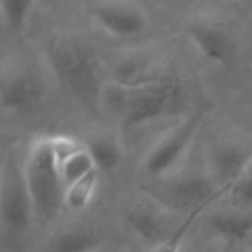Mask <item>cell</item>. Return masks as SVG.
Wrapping results in <instances>:
<instances>
[{
    "instance_id": "cell-9",
    "label": "cell",
    "mask_w": 252,
    "mask_h": 252,
    "mask_svg": "<svg viewBox=\"0 0 252 252\" xmlns=\"http://www.w3.org/2000/svg\"><path fill=\"white\" fill-rule=\"evenodd\" d=\"M186 36L196 51L209 63L217 65H230L236 57V42L231 32L212 18H197L184 29Z\"/></svg>"
},
{
    "instance_id": "cell-22",
    "label": "cell",
    "mask_w": 252,
    "mask_h": 252,
    "mask_svg": "<svg viewBox=\"0 0 252 252\" xmlns=\"http://www.w3.org/2000/svg\"><path fill=\"white\" fill-rule=\"evenodd\" d=\"M249 252H252V243H251V246H249Z\"/></svg>"
},
{
    "instance_id": "cell-10",
    "label": "cell",
    "mask_w": 252,
    "mask_h": 252,
    "mask_svg": "<svg viewBox=\"0 0 252 252\" xmlns=\"http://www.w3.org/2000/svg\"><path fill=\"white\" fill-rule=\"evenodd\" d=\"M252 162V146L245 141L228 140L215 144L208 156L209 175L220 189L228 190Z\"/></svg>"
},
{
    "instance_id": "cell-16",
    "label": "cell",
    "mask_w": 252,
    "mask_h": 252,
    "mask_svg": "<svg viewBox=\"0 0 252 252\" xmlns=\"http://www.w3.org/2000/svg\"><path fill=\"white\" fill-rule=\"evenodd\" d=\"M98 178L99 172L94 171L67 186L64 191V206L70 208L71 211H82L88 208L96 193Z\"/></svg>"
},
{
    "instance_id": "cell-4",
    "label": "cell",
    "mask_w": 252,
    "mask_h": 252,
    "mask_svg": "<svg viewBox=\"0 0 252 252\" xmlns=\"http://www.w3.org/2000/svg\"><path fill=\"white\" fill-rule=\"evenodd\" d=\"M202 123L199 111L190 113L165 132L147 152L143 160V171L153 180H163L178 174L184 163Z\"/></svg>"
},
{
    "instance_id": "cell-7",
    "label": "cell",
    "mask_w": 252,
    "mask_h": 252,
    "mask_svg": "<svg viewBox=\"0 0 252 252\" xmlns=\"http://www.w3.org/2000/svg\"><path fill=\"white\" fill-rule=\"evenodd\" d=\"M34 218L24 172V160L9 158L0 171V222L11 231H23Z\"/></svg>"
},
{
    "instance_id": "cell-11",
    "label": "cell",
    "mask_w": 252,
    "mask_h": 252,
    "mask_svg": "<svg viewBox=\"0 0 252 252\" xmlns=\"http://www.w3.org/2000/svg\"><path fill=\"white\" fill-rule=\"evenodd\" d=\"M126 221L132 233L146 243L158 245L175 230H169L171 220L166 208L159 203H137L126 212ZM178 227V225H177Z\"/></svg>"
},
{
    "instance_id": "cell-17",
    "label": "cell",
    "mask_w": 252,
    "mask_h": 252,
    "mask_svg": "<svg viewBox=\"0 0 252 252\" xmlns=\"http://www.w3.org/2000/svg\"><path fill=\"white\" fill-rule=\"evenodd\" d=\"M58 166H60V172H61L65 187L70 186L71 183L83 178L85 175L96 171L94 160H92L91 155L88 153L85 144L80 149H77L74 153H71L68 158H65L63 162H60Z\"/></svg>"
},
{
    "instance_id": "cell-12",
    "label": "cell",
    "mask_w": 252,
    "mask_h": 252,
    "mask_svg": "<svg viewBox=\"0 0 252 252\" xmlns=\"http://www.w3.org/2000/svg\"><path fill=\"white\" fill-rule=\"evenodd\" d=\"M166 71L156 55L149 52H131L122 57L113 68L111 82L123 88H137L160 79Z\"/></svg>"
},
{
    "instance_id": "cell-19",
    "label": "cell",
    "mask_w": 252,
    "mask_h": 252,
    "mask_svg": "<svg viewBox=\"0 0 252 252\" xmlns=\"http://www.w3.org/2000/svg\"><path fill=\"white\" fill-rule=\"evenodd\" d=\"M205 209H197L191 214H189L186 217V220L175 228V231L166 237L163 242L158 243L156 246H153V249L150 252H181V246H183V242H184V237L186 234L189 233L190 227L194 224L196 218L203 212Z\"/></svg>"
},
{
    "instance_id": "cell-21",
    "label": "cell",
    "mask_w": 252,
    "mask_h": 252,
    "mask_svg": "<svg viewBox=\"0 0 252 252\" xmlns=\"http://www.w3.org/2000/svg\"><path fill=\"white\" fill-rule=\"evenodd\" d=\"M206 252H221V251H218V249H209V251H206Z\"/></svg>"
},
{
    "instance_id": "cell-3",
    "label": "cell",
    "mask_w": 252,
    "mask_h": 252,
    "mask_svg": "<svg viewBox=\"0 0 252 252\" xmlns=\"http://www.w3.org/2000/svg\"><path fill=\"white\" fill-rule=\"evenodd\" d=\"M24 172L30 190L34 218L52 221L64 208L65 184L51 147L49 137L37 138L24 159Z\"/></svg>"
},
{
    "instance_id": "cell-13",
    "label": "cell",
    "mask_w": 252,
    "mask_h": 252,
    "mask_svg": "<svg viewBox=\"0 0 252 252\" xmlns=\"http://www.w3.org/2000/svg\"><path fill=\"white\" fill-rule=\"evenodd\" d=\"M212 233L231 245H242L252 239V211L242 208L222 209L211 215Z\"/></svg>"
},
{
    "instance_id": "cell-5",
    "label": "cell",
    "mask_w": 252,
    "mask_h": 252,
    "mask_svg": "<svg viewBox=\"0 0 252 252\" xmlns=\"http://www.w3.org/2000/svg\"><path fill=\"white\" fill-rule=\"evenodd\" d=\"M159 184L149 189V193L168 211L191 214L197 209H206L211 203L227 194L220 189L209 174H175L158 180Z\"/></svg>"
},
{
    "instance_id": "cell-1",
    "label": "cell",
    "mask_w": 252,
    "mask_h": 252,
    "mask_svg": "<svg viewBox=\"0 0 252 252\" xmlns=\"http://www.w3.org/2000/svg\"><path fill=\"white\" fill-rule=\"evenodd\" d=\"M42 57L58 83L82 105H99L104 89L101 61L82 39L70 34H51L42 42Z\"/></svg>"
},
{
    "instance_id": "cell-14",
    "label": "cell",
    "mask_w": 252,
    "mask_h": 252,
    "mask_svg": "<svg viewBox=\"0 0 252 252\" xmlns=\"http://www.w3.org/2000/svg\"><path fill=\"white\" fill-rule=\"evenodd\" d=\"M101 236L91 227L73 225L57 231L46 243L45 252H96Z\"/></svg>"
},
{
    "instance_id": "cell-8",
    "label": "cell",
    "mask_w": 252,
    "mask_h": 252,
    "mask_svg": "<svg viewBox=\"0 0 252 252\" xmlns=\"http://www.w3.org/2000/svg\"><path fill=\"white\" fill-rule=\"evenodd\" d=\"M92 20L101 32L119 39L137 37L149 27L146 11L131 0H102L92 8Z\"/></svg>"
},
{
    "instance_id": "cell-2",
    "label": "cell",
    "mask_w": 252,
    "mask_h": 252,
    "mask_svg": "<svg viewBox=\"0 0 252 252\" xmlns=\"http://www.w3.org/2000/svg\"><path fill=\"white\" fill-rule=\"evenodd\" d=\"M186 101V86L172 73L137 88H123L110 82L102 95V105L119 116L126 128H140L163 117L180 114Z\"/></svg>"
},
{
    "instance_id": "cell-15",
    "label": "cell",
    "mask_w": 252,
    "mask_h": 252,
    "mask_svg": "<svg viewBox=\"0 0 252 252\" xmlns=\"http://www.w3.org/2000/svg\"><path fill=\"white\" fill-rule=\"evenodd\" d=\"M91 155L98 172L116 171L123 159V150L119 140L108 132H95L83 143Z\"/></svg>"
},
{
    "instance_id": "cell-20",
    "label": "cell",
    "mask_w": 252,
    "mask_h": 252,
    "mask_svg": "<svg viewBox=\"0 0 252 252\" xmlns=\"http://www.w3.org/2000/svg\"><path fill=\"white\" fill-rule=\"evenodd\" d=\"M230 197L239 205V208L252 211V162L240 175V178L228 190Z\"/></svg>"
},
{
    "instance_id": "cell-18",
    "label": "cell",
    "mask_w": 252,
    "mask_h": 252,
    "mask_svg": "<svg viewBox=\"0 0 252 252\" xmlns=\"http://www.w3.org/2000/svg\"><path fill=\"white\" fill-rule=\"evenodd\" d=\"M37 0H0V21L9 29H24Z\"/></svg>"
},
{
    "instance_id": "cell-6",
    "label": "cell",
    "mask_w": 252,
    "mask_h": 252,
    "mask_svg": "<svg viewBox=\"0 0 252 252\" xmlns=\"http://www.w3.org/2000/svg\"><path fill=\"white\" fill-rule=\"evenodd\" d=\"M46 96V82L27 63H9L0 70V108L8 113H30Z\"/></svg>"
}]
</instances>
